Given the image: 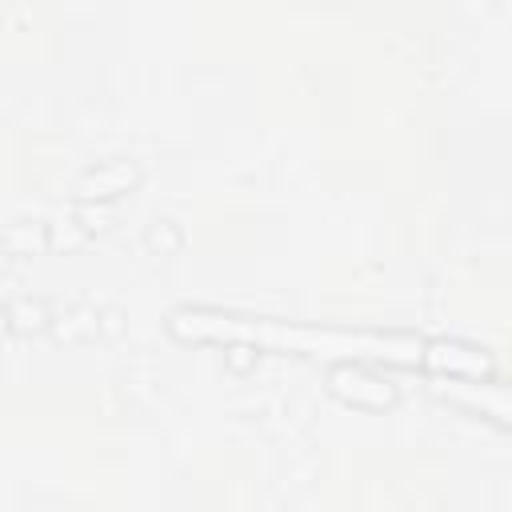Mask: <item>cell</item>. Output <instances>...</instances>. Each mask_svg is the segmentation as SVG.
<instances>
[{
	"mask_svg": "<svg viewBox=\"0 0 512 512\" xmlns=\"http://www.w3.org/2000/svg\"><path fill=\"white\" fill-rule=\"evenodd\" d=\"M424 364L440 368L444 376H484L488 372V356L484 352L464 348V344H452V340H428Z\"/></svg>",
	"mask_w": 512,
	"mask_h": 512,
	"instance_id": "cell-3",
	"label": "cell"
},
{
	"mask_svg": "<svg viewBox=\"0 0 512 512\" xmlns=\"http://www.w3.org/2000/svg\"><path fill=\"white\" fill-rule=\"evenodd\" d=\"M172 332L180 340H216V344H252L264 352H292L332 364H424L428 340L412 332H376V328H336V324H300L280 316H244L220 308H176Z\"/></svg>",
	"mask_w": 512,
	"mask_h": 512,
	"instance_id": "cell-1",
	"label": "cell"
},
{
	"mask_svg": "<svg viewBox=\"0 0 512 512\" xmlns=\"http://www.w3.org/2000/svg\"><path fill=\"white\" fill-rule=\"evenodd\" d=\"M432 384H436V392L452 396L456 404L480 408L484 416L512 424V384H492L484 376H436Z\"/></svg>",
	"mask_w": 512,
	"mask_h": 512,
	"instance_id": "cell-2",
	"label": "cell"
}]
</instances>
